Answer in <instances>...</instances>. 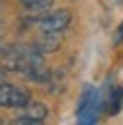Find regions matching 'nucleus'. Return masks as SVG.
Wrapping results in <instances>:
<instances>
[{
    "label": "nucleus",
    "mask_w": 123,
    "mask_h": 125,
    "mask_svg": "<svg viewBox=\"0 0 123 125\" xmlns=\"http://www.w3.org/2000/svg\"><path fill=\"white\" fill-rule=\"evenodd\" d=\"M101 107H103V101L99 96V92L94 87H85L81 105H78V125H94Z\"/></svg>",
    "instance_id": "f257e3e1"
},
{
    "label": "nucleus",
    "mask_w": 123,
    "mask_h": 125,
    "mask_svg": "<svg viewBox=\"0 0 123 125\" xmlns=\"http://www.w3.org/2000/svg\"><path fill=\"white\" fill-rule=\"evenodd\" d=\"M29 101H32V94L25 87L0 83V107H25Z\"/></svg>",
    "instance_id": "f03ea898"
},
{
    "label": "nucleus",
    "mask_w": 123,
    "mask_h": 125,
    "mask_svg": "<svg viewBox=\"0 0 123 125\" xmlns=\"http://www.w3.org/2000/svg\"><path fill=\"white\" fill-rule=\"evenodd\" d=\"M72 20V16L67 9H56L47 16H40V18L36 20V27L43 31V34H60Z\"/></svg>",
    "instance_id": "7ed1b4c3"
},
{
    "label": "nucleus",
    "mask_w": 123,
    "mask_h": 125,
    "mask_svg": "<svg viewBox=\"0 0 123 125\" xmlns=\"http://www.w3.org/2000/svg\"><path fill=\"white\" fill-rule=\"evenodd\" d=\"M40 54L45 52H56L58 49V34H43V38L34 45Z\"/></svg>",
    "instance_id": "20e7f679"
},
{
    "label": "nucleus",
    "mask_w": 123,
    "mask_h": 125,
    "mask_svg": "<svg viewBox=\"0 0 123 125\" xmlns=\"http://www.w3.org/2000/svg\"><path fill=\"white\" fill-rule=\"evenodd\" d=\"M22 109H25V114H22V116L36 118V121H43L45 116H47V107H45L43 103H32V101H29Z\"/></svg>",
    "instance_id": "39448f33"
},
{
    "label": "nucleus",
    "mask_w": 123,
    "mask_h": 125,
    "mask_svg": "<svg viewBox=\"0 0 123 125\" xmlns=\"http://www.w3.org/2000/svg\"><path fill=\"white\" fill-rule=\"evenodd\" d=\"M107 101V107H105V112L107 114H116L121 105H123V92L121 89H112L110 92V98H105Z\"/></svg>",
    "instance_id": "423d86ee"
},
{
    "label": "nucleus",
    "mask_w": 123,
    "mask_h": 125,
    "mask_svg": "<svg viewBox=\"0 0 123 125\" xmlns=\"http://www.w3.org/2000/svg\"><path fill=\"white\" fill-rule=\"evenodd\" d=\"M52 2L54 0H20V5L29 11H45L52 7Z\"/></svg>",
    "instance_id": "0eeeda50"
},
{
    "label": "nucleus",
    "mask_w": 123,
    "mask_h": 125,
    "mask_svg": "<svg viewBox=\"0 0 123 125\" xmlns=\"http://www.w3.org/2000/svg\"><path fill=\"white\" fill-rule=\"evenodd\" d=\"M9 125H45L43 121H36V118H29V116H20L16 121H11Z\"/></svg>",
    "instance_id": "6e6552de"
},
{
    "label": "nucleus",
    "mask_w": 123,
    "mask_h": 125,
    "mask_svg": "<svg viewBox=\"0 0 123 125\" xmlns=\"http://www.w3.org/2000/svg\"><path fill=\"white\" fill-rule=\"evenodd\" d=\"M121 38H123V27H121V34L116 36V40H121Z\"/></svg>",
    "instance_id": "1a4fd4ad"
},
{
    "label": "nucleus",
    "mask_w": 123,
    "mask_h": 125,
    "mask_svg": "<svg viewBox=\"0 0 123 125\" xmlns=\"http://www.w3.org/2000/svg\"><path fill=\"white\" fill-rule=\"evenodd\" d=\"M0 36H2V31H0Z\"/></svg>",
    "instance_id": "9d476101"
}]
</instances>
